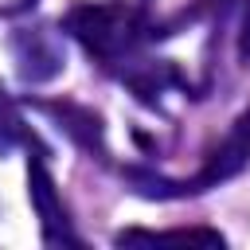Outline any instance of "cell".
<instances>
[{
  "instance_id": "obj_6",
  "label": "cell",
  "mask_w": 250,
  "mask_h": 250,
  "mask_svg": "<svg viewBox=\"0 0 250 250\" xmlns=\"http://www.w3.org/2000/svg\"><path fill=\"white\" fill-rule=\"evenodd\" d=\"M117 246H223L227 238L219 230H207V227H180V230H117L113 234Z\"/></svg>"
},
{
  "instance_id": "obj_4",
  "label": "cell",
  "mask_w": 250,
  "mask_h": 250,
  "mask_svg": "<svg viewBox=\"0 0 250 250\" xmlns=\"http://www.w3.org/2000/svg\"><path fill=\"white\" fill-rule=\"evenodd\" d=\"M12 59H16V70L27 86H39L66 66V55L47 27H20L12 35Z\"/></svg>"
},
{
  "instance_id": "obj_2",
  "label": "cell",
  "mask_w": 250,
  "mask_h": 250,
  "mask_svg": "<svg viewBox=\"0 0 250 250\" xmlns=\"http://www.w3.org/2000/svg\"><path fill=\"white\" fill-rule=\"evenodd\" d=\"M242 168H250V105L234 117V125L227 129V137L207 152L203 168L188 180H168V176H156L148 168H125V180L133 184L137 195L145 199H188V195H203L227 180H234Z\"/></svg>"
},
{
  "instance_id": "obj_8",
  "label": "cell",
  "mask_w": 250,
  "mask_h": 250,
  "mask_svg": "<svg viewBox=\"0 0 250 250\" xmlns=\"http://www.w3.org/2000/svg\"><path fill=\"white\" fill-rule=\"evenodd\" d=\"M35 4H39V0H16V4H12V8H8V12H31V8H35Z\"/></svg>"
},
{
  "instance_id": "obj_7",
  "label": "cell",
  "mask_w": 250,
  "mask_h": 250,
  "mask_svg": "<svg viewBox=\"0 0 250 250\" xmlns=\"http://www.w3.org/2000/svg\"><path fill=\"white\" fill-rule=\"evenodd\" d=\"M27 125H23V113L16 105V98L0 86V156H8L16 145H27Z\"/></svg>"
},
{
  "instance_id": "obj_3",
  "label": "cell",
  "mask_w": 250,
  "mask_h": 250,
  "mask_svg": "<svg viewBox=\"0 0 250 250\" xmlns=\"http://www.w3.org/2000/svg\"><path fill=\"white\" fill-rule=\"evenodd\" d=\"M27 199H31V211L39 219V238L47 246H82L70 215H66V203L55 188V176L35 145V137L27 141Z\"/></svg>"
},
{
  "instance_id": "obj_1",
  "label": "cell",
  "mask_w": 250,
  "mask_h": 250,
  "mask_svg": "<svg viewBox=\"0 0 250 250\" xmlns=\"http://www.w3.org/2000/svg\"><path fill=\"white\" fill-rule=\"evenodd\" d=\"M62 31L105 70H125L141 43L152 35L145 12L137 4L113 0V4H74L62 16Z\"/></svg>"
},
{
  "instance_id": "obj_5",
  "label": "cell",
  "mask_w": 250,
  "mask_h": 250,
  "mask_svg": "<svg viewBox=\"0 0 250 250\" xmlns=\"http://www.w3.org/2000/svg\"><path fill=\"white\" fill-rule=\"evenodd\" d=\"M43 113H51L55 121H59V129L82 148V152H90L94 160H109V148H105V125H102V117L94 113V109H86V105H78V102H43L39 105Z\"/></svg>"
}]
</instances>
